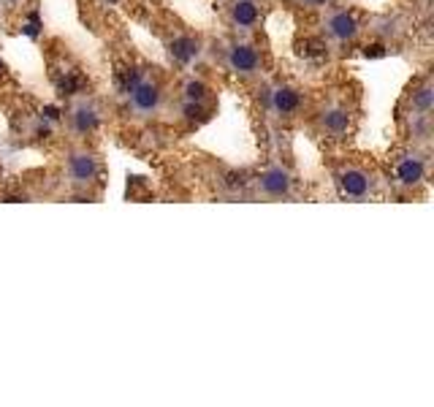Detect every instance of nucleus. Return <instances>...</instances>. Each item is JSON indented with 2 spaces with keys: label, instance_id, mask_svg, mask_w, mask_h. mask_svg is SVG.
<instances>
[{
  "label": "nucleus",
  "instance_id": "obj_10",
  "mask_svg": "<svg viewBox=\"0 0 434 407\" xmlns=\"http://www.w3.org/2000/svg\"><path fill=\"white\" fill-rule=\"evenodd\" d=\"M271 109L283 117H291L301 109V93L296 87H288V84H280L271 90Z\"/></svg>",
  "mask_w": 434,
  "mask_h": 407
},
{
  "label": "nucleus",
  "instance_id": "obj_6",
  "mask_svg": "<svg viewBox=\"0 0 434 407\" xmlns=\"http://www.w3.org/2000/svg\"><path fill=\"white\" fill-rule=\"evenodd\" d=\"M426 176V161L420 155H405L396 163V182L405 188H415Z\"/></svg>",
  "mask_w": 434,
  "mask_h": 407
},
{
  "label": "nucleus",
  "instance_id": "obj_11",
  "mask_svg": "<svg viewBox=\"0 0 434 407\" xmlns=\"http://www.w3.org/2000/svg\"><path fill=\"white\" fill-rule=\"evenodd\" d=\"M168 52L174 57L176 63H190V60H196L198 52H201V41L193 39V36H176L171 44H168Z\"/></svg>",
  "mask_w": 434,
  "mask_h": 407
},
{
  "label": "nucleus",
  "instance_id": "obj_18",
  "mask_svg": "<svg viewBox=\"0 0 434 407\" xmlns=\"http://www.w3.org/2000/svg\"><path fill=\"white\" fill-rule=\"evenodd\" d=\"M364 54L366 57H383V54H385V46H383V44H372V46L364 49Z\"/></svg>",
  "mask_w": 434,
  "mask_h": 407
},
{
  "label": "nucleus",
  "instance_id": "obj_2",
  "mask_svg": "<svg viewBox=\"0 0 434 407\" xmlns=\"http://www.w3.org/2000/svg\"><path fill=\"white\" fill-rule=\"evenodd\" d=\"M161 101H163L161 84L152 79H141L133 90H131V106H133L136 111H141V114H152L155 109L161 106Z\"/></svg>",
  "mask_w": 434,
  "mask_h": 407
},
{
  "label": "nucleus",
  "instance_id": "obj_15",
  "mask_svg": "<svg viewBox=\"0 0 434 407\" xmlns=\"http://www.w3.org/2000/svg\"><path fill=\"white\" fill-rule=\"evenodd\" d=\"M182 93H185V101H198V104H203L206 95H209V87H206L201 79H190V81H185Z\"/></svg>",
  "mask_w": 434,
  "mask_h": 407
},
{
  "label": "nucleus",
  "instance_id": "obj_14",
  "mask_svg": "<svg viewBox=\"0 0 434 407\" xmlns=\"http://www.w3.org/2000/svg\"><path fill=\"white\" fill-rule=\"evenodd\" d=\"M84 90V79H81L79 74H66L63 79L57 81V93L63 95H76V93H81Z\"/></svg>",
  "mask_w": 434,
  "mask_h": 407
},
{
  "label": "nucleus",
  "instance_id": "obj_7",
  "mask_svg": "<svg viewBox=\"0 0 434 407\" xmlns=\"http://www.w3.org/2000/svg\"><path fill=\"white\" fill-rule=\"evenodd\" d=\"M318 125H321V131L328 136H345L348 128H350V111L345 106H328L321 111Z\"/></svg>",
  "mask_w": 434,
  "mask_h": 407
},
{
  "label": "nucleus",
  "instance_id": "obj_19",
  "mask_svg": "<svg viewBox=\"0 0 434 407\" xmlns=\"http://www.w3.org/2000/svg\"><path fill=\"white\" fill-rule=\"evenodd\" d=\"M304 6H310V9H318V6H326L328 0H301Z\"/></svg>",
  "mask_w": 434,
  "mask_h": 407
},
{
  "label": "nucleus",
  "instance_id": "obj_17",
  "mask_svg": "<svg viewBox=\"0 0 434 407\" xmlns=\"http://www.w3.org/2000/svg\"><path fill=\"white\" fill-rule=\"evenodd\" d=\"M182 114H185V120L188 122H203L206 117H209V111H206L203 104H198V101H185Z\"/></svg>",
  "mask_w": 434,
  "mask_h": 407
},
{
  "label": "nucleus",
  "instance_id": "obj_3",
  "mask_svg": "<svg viewBox=\"0 0 434 407\" xmlns=\"http://www.w3.org/2000/svg\"><path fill=\"white\" fill-rule=\"evenodd\" d=\"M68 171H71V182L76 185V188H87V185H93L98 174H101V166L95 161V155L90 152H76L71 163H68Z\"/></svg>",
  "mask_w": 434,
  "mask_h": 407
},
{
  "label": "nucleus",
  "instance_id": "obj_20",
  "mask_svg": "<svg viewBox=\"0 0 434 407\" xmlns=\"http://www.w3.org/2000/svg\"><path fill=\"white\" fill-rule=\"evenodd\" d=\"M3 71H6V66H3V63H0V74H3Z\"/></svg>",
  "mask_w": 434,
  "mask_h": 407
},
{
  "label": "nucleus",
  "instance_id": "obj_9",
  "mask_svg": "<svg viewBox=\"0 0 434 407\" xmlns=\"http://www.w3.org/2000/svg\"><path fill=\"white\" fill-rule=\"evenodd\" d=\"M258 3L256 0H233L228 9V19L236 30H250V27L258 25Z\"/></svg>",
  "mask_w": 434,
  "mask_h": 407
},
{
  "label": "nucleus",
  "instance_id": "obj_5",
  "mask_svg": "<svg viewBox=\"0 0 434 407\" xmlns=\"http://www.w3.org/2000/svg\"><path fill=\"white\" fill-rule=\"evenodd\" d=\"M228 66L233 68L236 74H242V76L256 74L258 68H261V57H258L256 46H250V44H233L228 49Z\"/></svg>",
  "mask_w": 434,
  "mask_h": 407
},
{
  "label": "nucleus",
  "instance_id": "obj_8",
  "mask_svg": "<svg viewBox=\"0 0 434 407\" xmlns=\"http://www.w3.org/2000/svg\"><path fill=\"white\" fill-rule=\"evenodd\" d=\"M326 30H328V33H331L334 39H339V41H353L355 36H358L361 25H358L355 14L334 11L331 16H328V22H326Z\"/></svg>",
  "mask_w": 434,
  "mask_h": 407
},
{
  "label": "nucleus",
  "instance_id": "obj_13",
  "mask_svg": "<svg viewBox=\"0 0 434 407\" xmlns=\"http://www.w3.org/2000/svg\"><path fill=\"white\" fill-rule=\"evenodd\" d=\"M141 79H144V76H141V71H136V68H122V71H117V87H120V93L125 95H131V90H133Z\"/></svg>",
  "mask_w": 434,
  "mask_h": 407
},
{
  "label": "nucleus",
  "instance_id": "obj_12",
  "mask_svg": "<svg viewBox=\"0 0 434 407\" xmlns=\"http://www.w3.org/2000/svg\"><path fill=\"white\" fill-rule=\"evenodd\" d=\"M71 120H74V131L76 134H90V131H95L98 128V111H95V106H90V104H81V106L74 109V114H71Z\"/></svg>",
  "mask_w": 434,
  "mask_h": 407
},
{
  "label": "nucleus",
  "instance_id": "obj_16",
  "mask_svg": "<svg viewBox=\"0 0 434 407\" xmlns=\"http://www.w3.org/2000/svg\"><path fill=\"white\" fill-rule=\"evenodd\" d=\"M298 54H301V57H323V54H326V41H321V39L298 41Z\"/></svg>",
  "mask_w": 434,
  "mask_h": 407
},
{
  "label": "nucleus",
  "instance_id": "obj_1",
  "mask_svg": "<svg viewBox=\"0 0 434 407\" xmlns=\"http://www.w3.org/2000/svg\"><path fill=\"white\" fill-rule=\"evenodd\" d=\"M258 190L271 199H283L293 190V176L288 174V169H283V166H271L258 176Z\"/></svg>",
  "mask_w": 434,
  "mask_h": 407
},
{
  "label": "nucleus",
  "instance_id": "obj_4",
  "mask_svg": "<svg viewBox=\"0 0 434 407\" xmlns=\"http://www.w3.org/2000/svg\"><path fill=\"white\" fill-rule=\"evenodd\" d=\"M339 190L348 196V199H364L369 188H372V179L366 171L361 169H355V166H348V169H342L339 171Z\"/></svg>",
  "mask_w": 434,
  "mask_h": 407
}]
</instances>
